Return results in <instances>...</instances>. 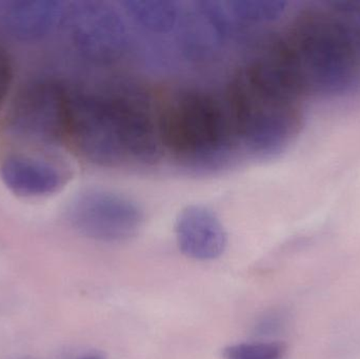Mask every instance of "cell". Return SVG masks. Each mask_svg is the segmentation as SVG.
<instances>
[{"instance_id": "6da1fadb", "label": "cell", "mask_w": 360, "mask_h": 359, "mask_svg": "<svg viewBox=\"0 0 360 359\" xmlns=\"http://www.w3.org/2000/svg\"><path fill=\"white\" fill-rule=\"evenodd\" d=\"M134 86L70 91L67 139L84 159L105 168H147L162 157L160 115Z\"/></svg>"}, {"instance_id": "7a4b0ae2", "label": "cell", "mask_w": 360, "mask_h": 359, "mask_svg": "<svg viewBox=\"0 0 360 359\" xmlns=\"http://www.w3.org/2000/svg\"><path fill=\"white\" fill-rule=\"evenodd\" d=\"M241 148L260 159L283 153L302 124L298 86L278 55L262 46L226 90Z\"/></svg>"}, {"instance_id": "3957f363", "label": "cell", "mask_w": 360, "mask_h": 359, "mask_svg": "<svg viewBox=\"0 0 360 359\" xmlns=\"http://www.w3.org/2000/svg\"><path fill=\"white\" fill-rule=\"evenodd\" d=\"M160 131L164 152L191 172L228 168L240 148L226 91L179 89L160 114Z\"/></svg>"}, {"instance_id": "277c9868", "label": "cell", "mask_w": 360, "mask_h": 359, "mask_svg": "<svg viewBox=\"0 0 360 359\" xmlns=\"http://www.w3.org/2000/svg\"><path fill=\"white\" fill-rule=\"evenodd\" d=\"M283 41L304 94H338L356 82L359 44L330 8L304 11Z\"/></svg>"}, {"instance_id": "5b68a950", "label": "cell", "mask_w": 360, "mask_h": 359, "mask_svg": "<svg viewBox=\"0 0 360 359\" xmlns=\"http://www.w3.org/2000/svg\"><path fill=\"white\" fill-rule=\"evenodd\" d=\"M69 96L70 91L56 80L40 79L27 84L11 107V131L32 143H61L67 139Z\"/></svg>"}, {"instance_id": "8992f818", "label": "cell", "mask_w": 360, "mask_h": 359, "mask_svg": "<svg viewBox=\"0 0 360 359\" xmlns=\"http://www.w3.org/2000/svg\"><path fill=\"white\" fill-rule=\"evenodd\" d=\"M70 225L80 235L103 242H120L134 237L143 223V213L126 196L90 189L73 198L67 209Z\"/></svg>"}, {"instance_id": "52a82bcc", "label": "cell", "mask_w": 360, "mask_h": 359, "mask_svg": "<svg viewBox=\"0 0 360 359\" xmlns=\"http://www.w3.org/2000/svg\"><path fill=\"white\" fill-rule=\"evenodd\" d=\"M120 14L108 2L79 1L68 8L70 35L77 52L96 65H112L126 56L129 36Z\"/></svg>"}, {"instance_id": "ba28073f", "label": "cell", "mask_w": 360, "mask_h": 359, "mask_svg": "<svg viewBox=\"0 0 360 359\" xmlns=\"http://www.w3.org/2000/svg\"><path fill=\"white\" fill-rule=\"evenodd\" d=\"M0 178L15 195L38 198L58 192L67 183L68 175L48 160L12 154L0 162Z\"/></svg>"}, {"instance_id": "9c48e42d", "label": "cell", "mask_w": 360, "mask_h": 359, "mask_svg": "<svg viewBox=\"0 0 360 359\" xmlns=\"http://www.w3.org/2000/svg\"><path fill=\"white\" fill-rule=\"evenodd\" d=\"M177 244L182 254L195 261H213L226 250V233L212 211L188 207L180 213L176 226Z\"/></svg>"}, {"instance_id": "30bf717a", "label": "cell", "mask_w": 360, "mask_h": 359, "mask_svg": "<svg viewBox=\"0 0 360 359\" xmlns=\"http://www.w3.org/2000/svg\"><path fill=\"white\" fill-rule=\"evenodd\" d=\"M65 2L57 0H19L4 14L8 32L21 41H37L48 36L68 13Z\"/></svg>"}, {"instance_id": "8fae6325", "label": "cell", "mask_w": 360, "mask_h": 359, "mask_svg": "<svg viewBox=\"0 0 360 359\" xmlns=\"http://www.w3.org/2000/svg\"><path fill=\"white\" fill-rule=\"evenodd\" d=\"M122 6L136 25L158 34L172 32L179 25L184 13L176 1L128 0L122 2Z\"/></svg>"}, {"instance_id": "7c38bea8", "label": "cell", "mask_w": 360, "mask_h": 359, "mask_svg": "<svg viewBox=\"0 0 360 359\" xmlns=\"http://www.w3.org/2000/svg\"><path fill=\"white\" fill-rule=\"evenodd\" d=\"M288 4L287 1L281 0H239L226 2L231 20L239 37L254 27L278 20L287 12Z\"/></svg>"}, {"instance_id": "4fadbf2b", "label": "cell", "mask_w": 360, "mask_h": 359, "mask_svg": "<svg viewBox=\"0 0 360 359\" xmlns=\"http://www.w3.org/2000/svg\"><path fill=\"white\" fill-rule=\"evenodd\" d=\"M285 347L279 343H240L228 346L222 351L224 359H281Z\"/></svg>"}, {"instance_id": "5bb4252c", "label": "cell", "mask_w": 360, "mask_h": 359, "mask_svg": "<svg viewBox=\"0 0 360 359\" xmlns=\"http://www.w3.org/2000/svg\"><path fill=\"white\" fill-rule=\"evenodd\" d=\"M327 6L350 30L360 46V1H331Z\"/></svg>"}, {"instance_id": "9a60e30c", "label": "cell", "mask_w": 360, "mask_h": 359, "mask_svg": "<svg viewBox=\"0 0 360 359\" xmlns=\"http://www.w3.org/2000/svg\"><path fill=\"white\" fill-rule=\"evenodd\" d=\"M13 63L4 48L0 46V107L6 100L13 80Z\"/></svg>"}, {"instance_id": "2e32d148", "label": "cell", "mask_w": 360, "mask_h": 359, "mask_svg": "<svg viewBox=\"0 0 360 359\" xmlns=\"http://www.w3.org/2000/svg\"><path fill=\"white\" fill-rule=\"evenodd\" d=\"M79 359H103L101 356L97 355V354H89V355L82 356Z\"/></svg>"}]
</instances>
